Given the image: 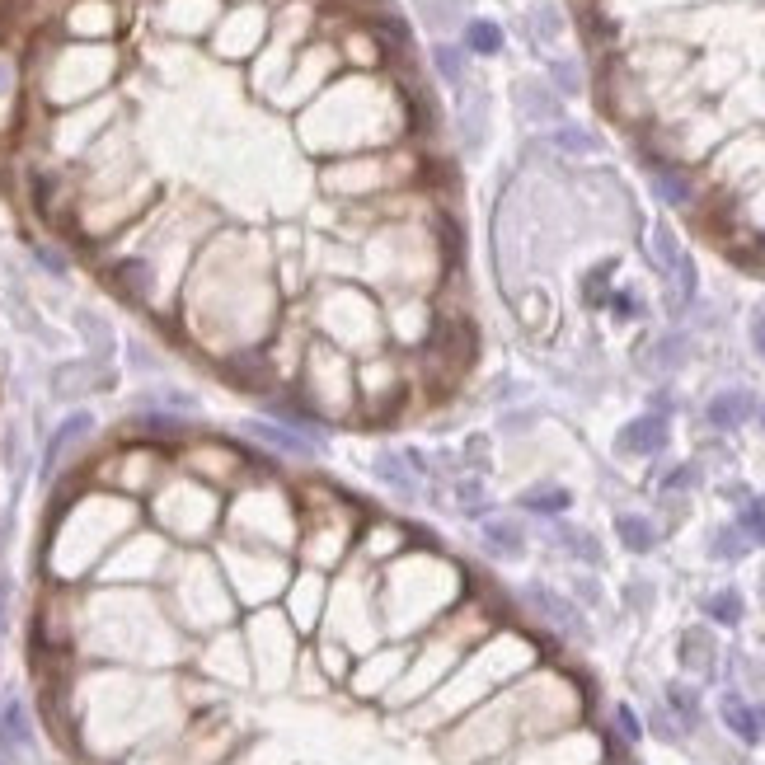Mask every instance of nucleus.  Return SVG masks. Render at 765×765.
Returning <instances> with one entry per match:
<instances>
[{
	"instance_id": "obj_1",
	"label": "nucleus",
	"mask_w": 765,
	"mask_h": 765,
	"mask_svg": "<svg viewBox=\"0 0 765 765\" xmlns=\"http://www.w3.org/2000/svg\"><path fill=\"white\" fill-rule=\"evenodd\" d=\"M0 751L5 756H24L33 751V723H29V709L19 695H0Z\"/></svg>"
},
{
	"instance_id": "obj_2",
	"label": "nucleus",
	"mask_w": 765,
	"mask_h": 765,
	"mask_svg": "<svg viewBox=\"0 0 765 765\" xmlns=\"http://www.w3.org/2000/svg\"><path fill=\"white\" fill-rule=\"evenodd\" d=\"M662 446H667V418L662 414H643L620 432V451L625 456H658Z\"/></svg>"
},
{
	"instance_id": "obj_3",
	"label": "nucleus",
	"mask_w": 765,
	"mask_h": 765,
	"mask_svg": "<svg viewBox=\"0 0 765 765\" xmlns=\"http://www.w3.org/2000/svg\"><path fill=\"white\" fill-rule=\"evenodd\" d=\"M704 418L714 423L719 432H733V428H742L751 418V395L747 390H723V395H714L709 399V409H704Z\"/></svg>"
},
{
	"instance_id": "obj_4",
	"label": "nucleus",
	"mask_w": 765,
	"mask_h": 765,
	"mask_svg": "<svg viewBox=\"0 0 765 765\" xmlns=\"http://www.w3.org/2000/svg\"><path fill=\"white\" fill-rule=\"evenodd\" d=\"M526 601H531L554 629H564V634H573V639L582 634V615L573 611L564 597H554V592H545V587H526Z\"/></svg>"
},
{
	"instance_id": "obj_5",
	"label": "nucleus",
	"mask_w": 765,
	"mask_h": 765,
	"mask_svg": "<svg viewBox=\"0 0 765 765\" xmlns=\"http://www.w3.org/2000/svg\"><path fill=\"white\" fill-rule=\"evenodd\" d=\"M723 723H728V733L742 737V742H761V723H756V709H751L742 695H723L719 704Z\"/></svg>"
},
{
	"instance_id": "obj_6",
	"label": "nucleus",
	"mask_w": 765,
	"mask_h": 765,
	"mask_svg": "<svg viewBox=\"0 0 765 765\" xmlns=\"http://www.w3.org/2000/svg\"><path fill=\"white\" fill-rule=\"evenodd\" d=\"M90 428H94V418H90V414H71V418H66V423H62V428L52 432V446H47V460H43V465H47V475L57 470V460H62L66 451H71V446H76V442H80V437H85V432H90Z\"/></svg>"
},
{
	"instance_id": "obj_7",
	"label": "nucleus",
	"mask_w": 765,
	"mask_h": 765,
	"mask_svg": "<svg viewBox=\"0 0 765 765\" xmlns=\"http://www.w3.org/2000/svg\"><path fill=\"white\" fill-rule=\"evenodd\" d=\"M653 193H658L662 202H672V207H686V202H690V179L676 165L653 160Z\"/></svg>"
},
{
	"instance_id": "obj_8",
	"label": "nucleus",
	"mask_w": 765,
	"mask_h": 765,
	"mask_svg": "<svg viewBox=\"0 0 765 765\" xmlns=\"http://www.w3.org/2000/svg\"><path fill=\"white\" fill-rule=\"evenodd\" d=\"M90 385H99V371H94L90 362H71V367H57V371H52V390H57L62 399L85 395Z\"/></svg>"
},
{
	"instance_id": "obj_9",
	"label": "nucleus",
	"mask_w": 765,
	"mask_h": 765,
	"mask_svg": "<svg viewBox=\"0 0 765 765\" xmlns=\"http://www.w3.org/2000/svg\"><path fill=\"white\" fill-rule=\"evenodd\" d=\"M681 662H686L695 676H709V672H714V639H709L704 629L681 634Z\"/></svg>"
},
{
	"instance_id": "obj_10",
	"label": "nucleus",
	"mask_w": 765,
	"mask_h": 765,
	"mask_svg": "<svg viewBox=\"0 0 765 765\" xmlns=\"http://www.w3.org/2000/svg\"><path fill=\"white\" fill-rule=\"evenodd\" d=\"M517 99H521V113H526V118H536V123H550V118H559V99H554L545 85H536V80L517 85Z\"/></svg>"
},
{
	"instance_id": "obj_11",
	"label": "nucleus",
	"mask_w": 765,
	"mask_h": 765,
	"mask_svg": "<svg viewBox=\"0 0 765 765\" xmlns=\"http://www.w3.org/2000/svg\"><path fill=\"white\" fill-rule=\"evenodd\" d=\"M615 531H620V540H625V550H634V554H648L653 545H658L653 521H643V517H620L615 521Z\"/></svg>"
},
{
	"instance_id": "obj_12",
	"label": "nucleus",
	"mask_w": 765,
	"mask_h": 765,
	"mask_svg": "<svg viewBox=\"0 0 765 765\" xmlns=\"http://www.w3.org/2000/svg\"><path fill=\"white\" fill-rule=\"evenodd\" d=\"M484 540H489V550L503 554V559H517V554L526 550V540H521V531L512 521H489V526H484Z\"/></svg>"
},
{
	"instance_id": "obj_13",
	"label": "nucleus",
	"mask_w": 765,
	"mask_h": 765,
	"mask_svg": "<svg viewBox=\"0 0 765 765\" xmlns=\"http://www.w3.org/2000/svg\"><path fill=\"white\" fill-rule=\"evenodd\" d=\"M672 291H667V306L672 310H686L690 306V296H695V263L686 259V254H681V263H676L672 273Z\"/></svg>"
},
{
	"instance_id": "obj_14",
	"label": "nucleus",
	"mask_w": 765,
	"mask_h": 765,
	"mask_svg": "<svg viewBox=\"0 0 765 765\" xmlns=\"http://www.w3.org/2000/svg\"><path fill=\"white\" fill-rule=\"evenodd\" d=\"M568 503H573V498H568V489H550V484H540V489H526V493H521V507H531V512H545V517H550V512H568Z\"/></svg>"
},
{
	"instance_id": "obj_15",
	"label": "nucleus",
	"mask_w": 765,
	"mask_h": 765,
	"mask_svg": "<svg viewBox=\"0 0 765 765\" xmlns=\"http://www.w3.org/2000/svg\"><path fill=\"white\" fill-rule=\"evenodd\" d=\"M249 432L263 437L268 446H277V451H287V456H301V460L310 456V442H296V437H291L287 428H277V423H249Z\"/></svg>"
},
{
	"instance_id": "obj_16",
	"label": "nucleus",
	"mask_w": 765,
	"mask_h": 765,
	"mask_svg": "<svg viewBox=\"0 0 765 765\" xmlns=\"http://www.w3.org/2000/svg\"><path fill=\"white\" fill-rule=\"evenodd\" d=\"M465 43H470V52H479V57H493V52L503 47V29H498L493 19H475V24L465 29Z\"/></svg>"
},
{
	"instance_id": "obj_17",
	"label": "nucleus",
	"mask_w": 765,
	"mask_h": 765,
	"mask_svg": "<svg viewBox=\"0 0 765 765\" xmlns=\"http://www.w3.org/2000/svg\"><path fill=\"white\" fill-rule=\"evenodd\" d=\"M653 263H658L662 273H672L676 263H681V245H676V230L672 226H653Z\"/></svg>"
},
{
	"instance_id": "obj_18",
	"label": "nucleus",
	"mask_w": 765,
	"mask_h": 765,
	"mask_svg": "<svg viewBox=\"0 0 765 765\" xmlns=\"http://www.w3.org/2000/svg\"><path fill=\"white\" fill-rule=\"evenodd\" d=\"M737 531H742L751 545H765V498H751V503L737 512Z\"/></svg>"
},
{
	"instance_id": "obj_19",
	"label": "nucleus",
	"mask_w": 765,
	"mask_h": 765,
	"mask_svg": "<svg viewBox=\"0 0 765 765\" xmlns=\"http://www.w3.org/2000/svg\"><path fill=\"white\" fill-rule=\"evenodd\" d=\"M704 615L719 620V625H737L742 620V597L737 592H714V597L704 601Z\"/></svg>"
},
{
	"instance_id": "obj_20",
	"label": "nucleus",
	"mask_w": 765,
	"mask_h": 765,
	"mask_svg": "<svg viewBox=\"0 0 765 765\" xmlns=\"http://www.w3.org/2000/svg\"><path fill=\"white\" fill-rule=\"evenodd\" d=\"M418 10H423V19H428L432 29H446V24H456L460 0H418Z\"/></svg>"
},
{
	"instance_id": "obj_21",
	"label": "nucleus",
	"mask_w": 765,
	"mask_h": 765,
	"mask_svg": "<svg viewBox=\"0 0 765 765\" xmlns=\"http://www.w3.org/2000/svg\"><path fill=\"white\" fill-rule=\"evenodd\" d=\"M376 470H381V479H385V484H395V489H404V493H414V479L404 475V456H395V451H385V456L376 460Z\"/></svg>"
},
{
	"instance_id": "obj_22",
	"label": "nucleus",
	"mask_w": 765,
	"mask_h": 765,
	"mask_svg": "<svg viewBox=\"0 0 765 765\" xmlns=\"http://www.w3.org/2000/svg\"><path fill=\"white\" fill-rule=\"evenodd\" d=\"M536 38L540 43H554V38H559V33H564V19H559V10H554V5H536Z\"/></svg>"
},
{
	"instance_id": "obj_23",
	"label": "nucleus",
	"mask_w": 765,
	"mask_h": 765,
	"mask_svg": "<svg viewBox=\"0 0 765 765\" xmlns=\"http://www.w3.org/2000/svg\"><path fill=\"white\" fill-rule=\"evenodd\" d=\"M554 146H559V151H573V155H587V151H597V141L587 137L582 127H559V132H554Z\"/></svg>"
},
{
	"instance_id": "obj_24",
	"label": "nucleus",
	"mask_w": 765,
	"mask_h": 765,
	"mask_svg": "<svg viewBox=\"0 0 765 765\" xmlns=\"http://www.w3.org/2000/svg\"><path fill=\"white\" fill-rule=\"evenodd\" d=\"M747 550H751V540L742 536V531H719V536H714V554H719V559H742Z\"/></svg>"
},
{
	"instance_id": "obj_25",
	"label": "nucleus",
	"mask_w": 765,
	"mask_h": 765,
	"mask_svg": "<svg viewBox=\"0 0 765 765\" xmlns=\"http://www.w3.org/2000/svg\"><path fill=\"white\" fill-rule=\"evenodd\" d=\"M235 381H245V385H268V367H263L259 357H235Z\"/></svg>"
},
{
	"instance_id": "obj_26",
	"label": "nucleus",
	"mask_w": 765,
	"mask_h": 765,
	"mask_svg": "<svg viewBox=\"0 0 765 765\" xmlns=\"http://www.w3.org/2000/svg\"><path fill=\"white\" fill-rule=\"evenodd\" d=\"M667 700H672V709L681 714V719L695 723V714H700V704H695V690H686V686H667Z\"/></svg>"
},
{
	"instance_id": "obj_27",
	"label": "nucleus",
	"mask_w": 765,
	"mask_h": 765,
	"mask_svg": "<svg viewBox=\"0 0 765 765\" xmlns=\"http://www.w3.org/2000/svg\"><path fill=\"white\" fill-rule=\"evenodd\" d=\"M550 71H554V85H559L564 94H578L582 90V76H578V66H573V62H554Z\"/></svg>"
},
{
	"instance_id": "obj_28",
	"label": "nucleus",
	"mask_w": 765,
	"mask_h": 765,
	"mask_svg": "<svg viewBox=\"0 0 765 765\" xmlns=\"http://www.w3.org/2000/svg\"><path fill=\"white\" fill-rule=\"evenodd\" d=\"M564 540L573 545V554H578V559H592V564L601 559V550H597V540H592V536H582V531H564Z\"/></svg>"
},
{
	"instance_id": "obj_29",
	"label": "nucleus",
	"mask_w": 765,
	"mask_h": 765,
	"mask_svg": "<svg viewBox=\"0 0 765 765\" xmlns=\"http://www.w3.org/2000/svg\"><path fill=\"white\" fill-rule=\"evenodd\" d=\"M437 71H442L451 85L460 80V52H456V47H437Z\"/></svg>"
},
{
	"instance_id": "obj_30",
	"label": "nucleus",
	"mask_w": 765,
	"mask_h": 765,
	"mask_svg": "<svg viewBox=\"0 0 765 765\" xmlns=\"http://www.w3.org/2000/svg\"><path fill=\"white\" fill-rule=\"evenodd\" d=\"M615 723H620V733L629 737V742H639V719H634V709H629V704H620V709H615Z\"/></svg>"
},
{
	"instance_id": "obj_31",
	"label": "nucleus",
	"mask_w": 765,
	"mask_h": 765,
	"mask_svg": "<svg viewBox=\"0 0 765 765\" xmlns=\"http://www.w3.org/2000/svg\"><path fill=\"white\" fill-rule=\"evenodd\" d=\"M751 343H756V352L765 357V315H756V320H751Z\"/></svg>"
},
{
	"instance_id": "obj_32",
	"label": "nucleus",
	"mask_w": 765,
	"mask_h": 765,
	"mask_svg": "<svg viewBox=\"0 0 765 765\" xmlns=\"http://www.w3.org/2000/svg\"><path fill=\"white\" fill-rule=\"evenodd\" d=\"M676 484H690V470H672L667 475V489H676Z\"/></svg>"
},
{
	"instance_id": "obj_33",
	"label": "nucleus",
	"mask_w": 765,
	"mask_h": 765,
	"mask_svg": "<svg viewBox=\"0 0 765 765\" xmlns=\"http://www.w3.org/2000/svg\"><path fill=\"white\" fill-rule=\"evenodd\" d=\"M5 85H10V71H5V66H0V94H5Z\"/></svg>"
},
{
	"instance_id": "obj_34",
	"label": "nucleus",
	"mask_w": 765,
	"mask_h": 765,
	"mask_svg": "<svg viewBox=\"0 0 765 765\" xmlns=\"http://www.w3.org/2000/svg\"><path fill=\"white\" fill-rule=\"evenodd\" d=\"M756 723H761V733H765V709H756Z\"/></svg>"
}]
</instances>
